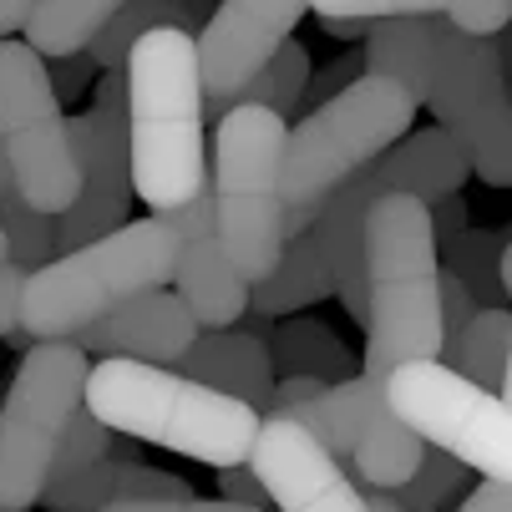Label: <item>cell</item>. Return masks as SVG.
Listing matches in <instances>:
<instances>
[{"label":"cell","instance_id":"cell-1","mask_svg":"<svg viewBox=\"0 0 512 512\" xmlns=\"http://www.w3.org/2000/svg\"><path fill=\"white\" fill-rule=\"evenodd\" d=\"M203 66L198 36L153 26L127 56V142L132 188L153 213H173L208 188L203 148Z\"/></svg>","mask_w":512,"mask_h":512},{"label":"cell","instance_id":"cell-2","mask_svg":"<svg viewBox=\"0 0 512 512\" xmlns=\"http://www.w3.org/2000/svg\"><path fill=\"white\" fill-rule=\"evenodd\" d=\"M82 401L92 416H102L132 442H148L208 467H244L264 426V411H254L249 401L213 391L173 371V365L127 360V355H107L92 365Z\"/></svg>","mask_w":512,"mask_h":512},{"label":"cell","instance_id":"cell-3","mask_svg":"<svg viewBox=\"0 0 512 512\" xmlns=\"http://www.w3.org/2000/svg\"><path fill=\"white\" fill-rule=\"evenodd\" d=\"M431 203L411 193H381L371 208V310H365V381L386 391L406 360H442V249Z\"/></svg>","mask_w":512,"mask_h":512},{"label":"cell","instance_id":"cell-4","mask_svg":"<svg viewBox=\"0 0 512 512\" xmlns=\"http://www.w3.org/2000/svg\"><path fill=\"white\" fill-rule=\"evenodd\" d=\"M178 269V234L163 218H127L122 229L66 249L51 264L26 274L21 295V335L36 340H77L112 310H122L142 289L173 284Z\"/></svg>","mask_w":512,"mask_h":512},{"label":"cell","instance_id":"cell-5","mask_svg":"<svg viewBox=\"0 0 512 512\" xmlns=\"http://www.w3.org/2000/svg\"><path fill=\"white\" fill-rule=\"evenodd\" d=\"M284 153H289V127L284 112L239 102L218 117L213 127V213L224 249L234 254L239 274L259 284L279 254H284Z\"/></svg>","mask_w":512,"mask_h":512},{"label":"cell","instance_id":"cell-6","mask_svg":"<svg viewBox=\"0 0 512 512\" xmlns=\"http://www.w3.org/2000/svg\"><path fill=\"white\" fill-rule=\"evenodd\" d=\"M416 97L391 82L365 71L350 87L320 97V107L289 127V153H284V198L289 208L300 203H325L345 178L371 168L386 148L411 132L416 122Z\"/></svg>","mask_w":512,"mask_h":512},{"label":"cell","instance_id":"cell-7","mask_svg":"<svg viewBox=\"0 0 512 512\" xmlns=\"http://www.w3.org/2000/svg\"><path fill=\"white\" fill-rule=\"evenodd\" d=\"M92 360L77 340L26 345L11 391L0 401V512H26L41 502L61 436L82 411Z\"/></svg>","mask_w":512,"mask_h":512},{"label":"cell","instance_id":"cell-8","mask_svg":"<svg viewBox=\"0 0 512 512\" xmlns=\"http://www.w3.org/2000/svg\"><path fill=\"white\" fill-rule=\"evenodd\" d=\"M0 148L31 208L61 218L82 193L71 148V117L61 112L51 66L31 41H0Z\"/></svg>","mask_w":512,"mask_h":512},{"label":"cell","instance_id":"cell-9","mask_svg":"<svg viewBox=\"0 0 512 512\" xmlns=\"http://www.w3.org/2000/svg\"><path fill=\"white\" fill-rule=\"evenodd\" d=\"M386 401L426 447L452 452L492 482H512V406L502 391L467 381L447 360H406L386 381Z\"/></svg>","mask_w":512,"mask_h":512},{"label":"cell","instance_id":"cell-10","mask_svg":"<svg viewBox=\"0 0 512 512\" xmlns=\"http://www.w3.org/2000/svg\"><path fill=\"white\" fill-rule=\"evenodd\" d=\"M472 158V173L492 188H512V82L492 36H472L442 21V51H436L426 102Z\"/></svg>","mask_w":512,"mask_h":512},{"label":"cell","instance_id":"cell-11","mask_svg":"<svg viewBox=\"0 0 512 512\" xmlns=\"http://www.w3.org/2000/svg\"><path fill=\"white\" fill-rule=\"evenodd\" d=\"M71 148L82 168V193L56 218V254L82 249L132 213V142H127V66L102 71L92 107L71 117Z\"/></svg>","mask_w":512,"mask_h":512},{"label":"cell","instance_id":"cell-12","mask_svg":"<svg viewBox=\"0 0 512 512\" xmlns=\"http://www.w3.org/2000/svg\"><path fill=\"white\" fill-rule=\"evenodd\" d=\"M310 0H218L198 31L203 66V112L224 117L239 107V92L264 71V61L295 36Z\"/></svg>","mask_w":512,"mask_h":512},{"label":"cell","instance_id":"cell-13","mask_svg":"<svg viewBox=\"0 0 512 512\" xmlns=\"http://www.w3.org/2000/svg\"><path fill=\"white\" fill-rule=\"evenodd\" d=\"M249 467L269 487L274 512H371L365 487H355V477L340 467V457L305 421L284 416V411L264 416Z\"/></svg>","mask_w":512,"mask_h":512},{"label":"cell","instance_id":"cell-14","mask_svg":"<svg viewBox=\"0 0 512 512\" xmlns=\"http://www.w3.org/2000/svg\"><path fill=\"white\" fill-rule=\"evenodd\" d=\"M163 224L178 234V269H173V289L188 300V310L198 315L203 330H229L244 320V310H254V284L239 274L234 254L224 249L218 234V213H213V188H203L193 203L158 213Z\"/></svg>","mask_w":512,"mask_h":512},{"label":"cell","instance_id":"cell-15","mask_svg":"<svg viewBox=\"0 0 512 512\" xmlns=\"http://www.w3.org/2000/svg\"><path fill=\"white\" fill-rule=\"evenodd\" d=\"M203 335L198 315L188 310V300L178 289L158 284L132 295L122 310H112L107 320H97L92 330L77 335V345L87 355H127V360H153V365H178L188 355V345Z\"/></svg>","mask_w":512,"mask_h":512},{"label":"cell","instance_id":"cell-16","mask_svg":"<svg viewBox=\"0 0 512 512\" xmlns=\"http://www.w3.org/2000/svg\"><path fill=\"white\" fill-rule=\"evenodd\" d=\"M178 371L213 386V391H229V396L249 401L264 416L274 406V386H279L274 381V350L249 330H234V325L229 330H203L188 345V355L178 360Z\"/></svg>","mask_w":512,"mask_h":512},{"label":"cell","instance_id":"cell-17","mask_svg":"<svg viewBox=\"0 0 512 512\" xmlns=\"http://www.w3.org/2000/svg\"><path fill=\"white\" fill-rule=\"evenodd\" d=\"M381 178L391 193H411L421 203H442L452 193H462V183L472 178V158L462 142L436 122V127H421V132H406L396 148H386L376 158Z\"/></svg>","mask_w":512,"mask_h":512},{"label":"cell","instance_id":"cell-18","mask_svg":"<svg viewBox=\"0 0 512 512\" xmlns=\"http://www.w3.org/2000/svg\"><path fill=\"white\" fill-rule=\"evenodd\" d=\"M122 497H193V487L168 472L142 467V462H127V457H102L97 467L61 477L41 492V502L51 512H102Z\"/></svg>","mask_w":512,"mask_h":512},{"label":"cell","instance_id":"cell-19","mask_svg":"<svg viewBox=\"0 0 512 512\" xmlns=\"http://www.w3.org/2000/svg\"><path fill=\"white\" fill-rule=\"evenodd\" d=\"M436 51H442V16L371 21V36H365V71L401 82L416 102H426L431 71H436Z\"/></svg>","mask_w":512,"mask_h":512},{"label":"cell","instance_id":"cell-20","mask_svg":"<svg viewBox=\"0 0 512 512\" xmlns=\"http://www.w3.org/2000/svg\"><path fill=\"white\" fill-rule=\"evenodd\" d=\"M335 295V274H330V254L320 244V234H300L289 239L279 264L254 284V315H269V320H284L289 310H310L320 300Z\"/></svg>","mask_w":512,"mask_h":512},{"label":"cell","instance_id":"cell-21","mask_svg":"<svg viewBox=\"0 0 512 512\" xmlns=\"http://www.w3.org/2000/svg\"><path fill=\"white\" fill-rule=\"evenodd\" d=\"M127 6V0H36V11L26 21V41L56 61V56H77L92 46V36Z\"/></svg>","mask_w":512,"mask_h":512},{"label":"cell","instance_id":"cell-22","mask_svg":"<svg viewBox=\"0 0 512 512\" xmlns=\"http://www.w3.org/2000/svg\"><path fill=\"white\" fill-rule=\"evenodd\" d=\"M507 340H512V315L487 305L467 320V330L447 345V365L462 371L467 381L487 386V391H502V376H507Z\"/></svg>","mask_w":512,"mask_h":512},{"label":"cell","instance_id":"cell-23","mask_svg":"<svg viewBox=\"0 0 512 512\" xmlns=\"http://www.w3.org/2000/svg\"><path fill=\"white\" fill-rule=\"evenodd\" d=\"M274 365L284 376H320V381H345L350 350L340 345L335 330L315 325V320H284L274 330Z\"/></svg>","mask_w":512,"mask_h":512},{"label":"cell","instance_id":"cell-24","mask_svg":"<svg viewBox=\"0 0 512 512\" xmlns=\"http://www.w3.org/2000/svg\"><path fill=\"white\" fill-rule=\"evenodd\" d=\"M305 87H310V51L289 36L269 61H264V71L239 92V102H259V107H274V112H289L300 97H305Z\"/></svg>","mask_w":512,"mask_h":512},{"label":"cell","instance_id":"cell-25","mask_svg":"<svg viewBox=\"0 0 512 512\" xmlns=\"http://www.w3.org/2000/svg\"><path fill=\"white\" fill-rule=\"evenodd\" d=\"M462 482H467V467H462L452 452L426 447L421 467H416V472L391 492V497L401 502V512H442V507H447V497H457V492H462Z\"/></svg>","mask_w":512,"mask_h":512},{"label":"cell","instance_id":"cell-26","mask_svg":"<svg viewBox=\"0 0 512 512\" xmlns=\"http://www.w3.org/2000/svg\"><path fill=\"white\" fill-rule=\"evenodd\" d=\"M112 436H117V431H112L102 416H92V411H87V401H82V411L71 416V426H66V436H61V452H56L51 482L77 477V472L97 467L102 457H112ZM51 482H46V487H51Z\"/></svg>","mask_w":512,"mask_h":512},{"label":"cell","instance_id":"cell-27","mask_svg":"<svg viewBox=\"0 0 512 512\" xmlns=\"http://www.w3.org/2000/svg\"><path fill=\"white\" fill-rule=\"evenodd\" d=\"M447 269L472 284L482 310L492 305V289H502V249H497L492 234H467L462 229L457 239H447Z\"/></svg>","mask_w":512,"mask_h":512},{"label":"cell","instance_id":"cell-28","mask_svg":"<svg viewBox=\"0 0 512 512\" xmlns=\"http://www.w3.org/2000/svg\"><path fill=\"white\" fill-rule=\"evenodd\" d=\"M462 0H310L320 21H391V16H452Z\"/></svg>","mask_w":512,"mask_h":512},{"label":"cell","instance_id":"cell-29","mask_svg":"<svg viewBox=\"0 0 512 512\" xmlns=\"http://www.w3.org/2000/svg\"><path fill=\"white\" fill-rule=\"evenodd\" d=\"M102 512H259V507H244L229 497H122Z\"/></svg>","mask_w":512,"mask_h":512},{"label":"cell","instance_id":"cell-30","mask_svg":"<svg viewBox=\"0 0 512 512\" xmlns=\"http://www.w3.org/2000/svg\"><path fill=\"white\" fill-rule=\"evenodd\" d=\"M482 310V300L472 295V284L452 269H442V325H447V345L467 330V320Z\"/></svg>","mask_w":512,"mask_h":512},{"label":"cell","instance_id":"cell-31","mask_svg":"<svg viewBox=\"0 0 512 512\" xmlns=\"http://www.w3.org/2000/svg\"><path fill=\"white\" fill-rule=\"evenodd\" d=\"M218 497L229 502H244V507H259V512H274V497L269 487L259 482V472L244 462V467H218Z\"/></svg>","mask_w":512,"mask_h":512},{"label":"cell","instance_id":"cell-32","mask_svg":"<svg viewBox=\"0 0 512 512\" xmlns=\"http://www.w3.org/2000/svg\"><path fill=\"white\" fill-rule=\"evenodd\" d=\"M512 21V0H462L452 11V26L472 31V36H497Z\"/></svg>","mask_w":512,"mask_h":512},{"label":"cell","instance_id":"cell-33","mask_svg":"<svg viewBox=\"0 0 512 512\" xmlns=\"http://www.w3.org/2000/svg\"><path fill=\"white\" fill-rule=\"evenodd\" d=\"M26 274L21 264H0V340L21 325V295H26Z\"/></svg>","mask_w":512,"mask_h":512},{"label":"cell","instance_id":"cell-34","mask_svg":"<svg viewBox=\"0 0 512 512\" xmlns=\"http://www.w3.org/2000/svg\"><path fill=\"white\" fill-rule=\"evenodd\" d=\"M92 71H97V61H92L87 51H77V56H56V71H51V82H56V97H71V92H82V87L92 82Z\"/></svg>","mask_w":512,"mask_h":512},{"label":"cell","instance_id":"cell-35","mask_svg":"<svg viewBox=\"0 0 512 512\" xmlns=\"http://www.w3.org/2000/svg\"><path fill=\"white\" fill-rule=\"evenodd\" d=\"M457 512H512V482H492V477H482V482L462 497Z\"/></svg>","mask_w":512,"mask_h":512},{"label":"cell","instance_id":"cell-36","mask_svg":"<svg viewBox=\"0 0 512 512\" xmlns=\"http://www.w3.org/2000/svg\"><path fill=\"white\" fill-rule=\"evenodd\" d=\"M431 224H436V239H457L467 229V203L452 193L442 203H431Z\"/></svg>","mask_w":512,"mask_h":512},{"label":"cell","instance_id":"cell-37","mask_svg":"<svg viewBox=\"0 0 512 512\" xmlns=\"http://www.w3.org/2000/svg\"><path fill=\"white\" fill-rule=\"evenodd\" d=\"M31 11H36V0H0V41H11L16 31H26Z\"/></svg>","mask_w":512,"mask_h":512},{"label":"cell","instance_id":"cell-38","mask_svg":"<svg viewBox=\"0 0 512 512\" xmlns=\"http://www.w3.org/2000/svg\"><path fill=\"white\" fill-rule=\"evenodd\" d=\"M365 502H371V512H401V502L391 492H381V487H365Z\"/></svg>","mask_w":512,"mask_h":512},{"label":"cell","instance_id":"cell-39","mask_svg":"<svg viewBox=\"0 0 512 512\" xmlns=\"http://www.w3.org/2000/svg\"><path fill=\"white\" fill-rule=\"evenodd\" d=\"M507 315H512V295H507ZM502 401L512 406V340H507V376H502Z\"/></svg>","mask_w":512,"mask_h":512},{"label":"cell","instance_id":"cell-40","mask_svg":"<svg viewBox=\"0 0 512 512\" xmlns=\"http://www.w3.org/2000/svg\"><path fill=\"white\" fill-rule=\"evenodd\" d=\"M502 289H507V295H512V239L502 244Z\"/></svg>","mask_w":512,"mask_h":512},{"label":"cell","instance_id":"cell-41","mask_svg":"<svg viewBox=\"0 0 512 512\" xmlns=\"http://www.w3.org/2000/svg\"><path fill=\"white\" fill-rule=\"evenodd\" d=\"M0 264H11V244H6V229H0Z\"/></svg>","mask_w":512,"mask_h":512}]
</instances>
